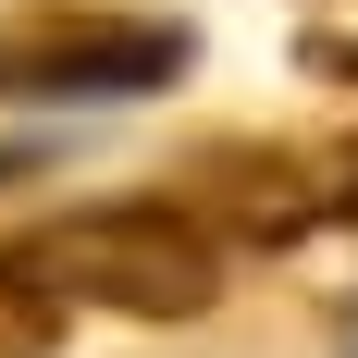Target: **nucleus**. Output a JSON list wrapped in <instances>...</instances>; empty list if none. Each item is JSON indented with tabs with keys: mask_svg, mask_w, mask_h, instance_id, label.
<instances>
[{
	"mask_svg": "<svg viewBox=\"0 0 358 358\" xmlns=\"http://www.w3.org/2000/svg\"><path fill=\"white\" fill-rule=\"evenodd\" d=\"M0 272L50 309H111V322H198L235 272L210 222L185 210V198H87V210H50L25 222Z\"/></svg>",
	"mask_w": 358,
	"mask_h": 358,
	"instance_id": "obj_1",
	"label": "nucleus"
},
{
	"mask_svg": "<svg viewBox=\"0 0 358 358\" xmlns=\"http://www.w3.org/2000/svg\"><path fill=\"white\" fill-rule=\"evenodd\" d=\"M198 37L148 0H0V99H148Z\"/></svg>",
	"mask_w": 358,
	"mask_h": 358,
	"instance_id": "obj_2",
	"label": "nucleus"
},
{
	"mask_svg": "<svg viewBox=\"0 0 358 358\" xmlns=\"http://www.w3.org/2000/svg\"><path fill=\"white\" fill-rule=\"evenodd\" d=\"M173 198L222 248H296L358 222V136H222L173 173Z\"/></svg>",
	"mask_w": 358,
	"mask_h": 358,
	"instance_id": "obj_3",
	"label": "nucleus"
},
{
	"mask_svg": "<svg viewBox=\"0 0 358 358\" xmlns=\"http://www.w3.org/2000/svg\"><path fill=\"white\" fill-rule=\"evenodd\" d=\"M50 346H62V309H50V296H25L13 272H0V358H50Z\"/></svg>",
	"mask_w": 358,
	"mask_h": 358,
	"instance_id": "obj_4",
	"label": "nucleus"
},
{
	"mask_svg": "<svg viewBox=\"0 0 358 358\" xmlns=\"http://www.w3.org/2000/svg\"><path fill=\"white\" fill-rule=\"evenodd\" d=\"M309 74H334V87H358V37H309Z\"/></svg>",
	"mask_w": 358,
	"mask_h": 358,
	"instance_id": "obj_5",
	"label": "nucleus"
}]
</instances>
